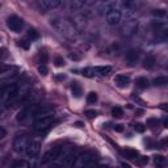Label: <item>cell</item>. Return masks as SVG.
Masks as SVG:
<instances>
[{
	"instance_id": "6da1fadb",
	"label": "cell",
	"mask_w": 168,
	"mask_h": 168,
	"mask_svg": "<svg viewBox=\"0 0 168 168\" xmlns=\"http://www.w3.org/2000/svg\"><path fill=\"white\" fill-rule=\"evenodd\" d=\"M51 25L55 28L62 36H65L66 38H70V39L75 38V30H74V28L67 21H65V20L55 18V20H53L51 21Z\"/></svg>"
},
{
	"instance_id": "7a4b0ae2",
	"label": "cell",
	"mask_w": 168,
	"mask_h": 168,
	"mask_svg": "<svg viewBox=\"0 0 168 168\" xmlns=\"http://www.w3.org/2000/svg\"><path fill=\"white\" fill-rule=\"evenodd\" d=\"M138 29V21L135 18H127L121 25V34L123 37H131Z\"/></svg>"
},
{
	"instance_id": "3957f363",
	"label": "cell",
	"mask_w": 168,
	"mask_h": 168,
	"mask_svg": "<svg viewBox=\"0 0 168 168\" xmlns=\"http://www.w3.org/2000/svg\"><path fill=\"white\" fill-rule=\"evenodd\" d=\"M53 122H54V117L51 114L42 116V117H38L36 120V122H34V127H36L37 131H45L53 125Z\"/></svg>"
},
{
	"instance_id": "277c9868",
	"label": "cell",
	"mask_w": 168,
	"mask_h": 168,
	"mask_svg": "<svg viewBox=\"0 0 168 168\" xmlns=\"http://www.w3.org/2000/svg\"><path fill=\"white\" fill-rule=\"evenodd\" d=\"M29 142H30V139H29L28 135H17L16 138H14L13 141V150L18 152V154H21V152H25L26 149H28V145Z\"/></svg>"
},
{
	"instance_id": "5b68a950",
	"label": "cell",
	"mask_w": 168,
	"mask_h": 168,
	"mask_svg": "<svg viewBox=\"0 0 168 168\" xmlns=\"http://www.w3.org/2000/svg\"><path fill=\"white\" fill-rule=\"evenodd\" d=\"M105 18H106V22L112 26H116L121 22V18H122V13L120 9L117 8H110L108 9V12L105 14Z\"/></svg>"
},
{
	"instance_id": "8992f818",
	"label": "cell",
	"mask_w": 168,
	"mask_h": 168,
	"mask_svg": "<svg viewBox=\"0 0 168 168\" xmlns=\"http://www.w3.org/2000/svg\"><path fill=\"white\" fill-rule=\"evenodd\" d=\"M7 25L12 32L18 33V32H21V29L24 26V21L17 16H11L7 20Z\"/></svg>"
},
{
	"instance_id": "52a82bcc",
	"label": "cell",
	"mask_w": 168,
	"mask_h": 168,
	"mask_svg": "<svg viewBox=\"0 0 168 168\" xmlns=\"http://www.w3.org/2000/svg\"><path fill=\"white\" fill-rule=\"evenodd\" d=\"M25 152L28 154L29 158H37L39 155V152H41V142L37 141V139L30 141Z\"/></svg>"
},
{
	"instance_id": "ba28073f",
	"label": "cell",
	"mask_w": 168,
	"mask_h": 168,
	"mask_svg": "<svg viewBox=\"0 0 168 168\" xmlns=\"http://www.w3.org/2000/svg\"><path fill=\"white\" fill-rule=\"evenodd\" d=\"M61 154H62V147L61 146H55V147H53V149H50L46 152L45 156H43V159H42V162L43 163L54 162V160H57L58 158H61Z\"/></svg>"
},
{
	"instance_id": "9c48e42d",
	"label": "cell",
	"mask_w": 168,
	"mask_h": 168,
	"mask_svg": "<svg viewBox=\"0 0 168 168\" xmlns=\"http://www.w3.org/2000/svg\"><path fill=\"white\" fill-rule=\"evenodd\" d=\"M78 162L80 166H93L96 163V158L91 152H86V154L78 156Z\"/></svg>"
},
{
	"instance_id": "30bf717a",
	"label": "cell",
	"mask_w": 168,
	"mask_h": 168,
	"mask_svg": "<svg viewBox=\"0 0 168 168\" xmlns=\"http://www.w3.org/2000/svg\"><path fill=\"white\" fill-rule=\"evenodd\" d=\"M17 91H18V88H17L16 84H11V86H8V87H6L3 90V97L6 98V100L13 98L14 96L17 95Z\"/></svg>"
},
{
	"instance_id": "8fae6325",
	"label": "cell",
	"mask_w": 168,
	"mask_h": 168,
	"mask_svg": "<svg viewBox=\"0 0 168 168\" xmlns=\"http://www.w3.org/2000/svg\"><path fill=\"white\" fill-rule=\"evenodd\" d=\"M114 84L120 88H126L130 84V78L126 75H117L114 78Z\"/></svg>"
},
{
	"instance_id": "7c38bea8",
	"label": "cell",
	"mask_w": 168,
	"mask_h": 168,
	"mask_svg": "<svg viewBox=\"0 0 168 168\" xmlns=\"http://www.w3.org/2000/svg\"><path fill=\"white\" fill-rule=\"evenodd\" d=\"M78 154L76 152H68V154L63 158V164L65 166H67V167H72L74 164H75L76 163V160H78Z\"/></svg>"
},
{
	"instance_id": "4fadbf2b",
	"label": "cell",
	"mask_w": 168,
	"mask_h": 168,
	"mask_svg": "<svg viewBox=\"0 0 168 168\" xmlns=\"http://www.w3.org/2000/svg\"><path fill=\"white\" fill-rule=\"evenodd\" d=\"M93 70H95V74L96 75H109L110 71H112V67L110 66H97V67H93Z\"/></svg>"
},
{
	"instance_id": "5bb4252c",
	"label": "cell",
	"mask_w": 168,
	"mask_h": 168,
	"mask_svg": "<svg viewBox=\"0 0 168 168\" xmlns=\"http://www.w3.org/2000/svg\"><path fill=\"white\" fill-rule=\"evenodd\" d=\"M42 4L47 9H54L61 6V0H42Z\"/></svg>"
},
{
	"instance_id": "9a60e30c",
	"label": "cell",
	"mask_w": 168,
	"mask_h": 168,
	"mask_svg": "<svg viewBox=\"0 0 168 168\" xmlns=\"http://www.w3.org/2000/svg\"><path fill=\"white\" fill-rule=\"evenodd\" d=\"M126 59L130 63H137V61L139 59V53H138L137 50H130L126 54Z\"/></svg>"
},
{
	"instance_id": "2e32d148",
	"label": "cell",
	"mask_w": 168,
	"mask_h": 168,
	"mask_svg": "<svg viewBox=\"0 0 168 168\" xmlns=\"http://www.w3.org/2000/svg\"><path fill=\"white\" fill-rule=\"evenodd\" d=\"M155 57L152 55H147L145 59H143V67L145 68H152L155 66Z\"/></svg>"
},
{
	"instance_id": "e0dca14e",
	"label": "cell",
	"mask_w": 168,
	"mask_h": 168,
	"mask_svg": "<svg viewBox=\"0 0 168 168\" xmlns=\"http://www.w3.org/2000/svg\"><path fill=\"white\" fill-rule=\"evenodd\" d=\"M122 154L125 158H127V159H137L138 156V151L134 150V149H125L122 151Z\"/></svg>"
},
{
	"instance_id": "ac0fdd59",
	"label": "cell",
	"mask_w": 168,
	"mask_h": 168,
	"mask_svg": "<svg viewBox=\"0 0 168 168\" xmlns=\"http://www.w3.org/2000/svg\"><path fill=\"white\" fill-rule=\"evenodd\" d=\"M71 91H72V95L75 97H80L82 96V87H80V84H79V83H72Z\"/></svg>"
},
{
	"instance_id": "d6986e66",
	"label": "cell",
	"mask_w": 168,
	"mask_h": 168,
	"mask_svg": "<svg viewBox=\"0 0 168 168\" xmlns=\"http://www.w3.org/2000/svg\"><path fill=\"white\" fill-rule=\"evenodd\" d=\"M84 4H86L84 0H72L70 7H71L72 11H78V9H82L84 7Z\"/></svg>"
},
{
	"instance_id": "ffe728a7",
	"label": "cell",
	"mask_w": 168,
	"mask_h": 168,
	"mask_svg": "<svg viewBox=\"0 0 168 168\" xmlns=\"http://www.w3.org/2000/svg\"><path fill=\"white\" fill-rule=\"evenodd\" d=\"M135 84H137V87H139V88H142V90H145V88L149 87V80H147V78H138Z\"/></svg>"
},
{
	"instance_id": "44dd1931",
	"label": "cell",
	"mask_w": 168,
	"mask_h": 168,
	"mask_svg": "<svg viewBox=\"0 0 168 168\" xmlns=\"http://www.w3.org/2000/svg\"><path fill=\"white\" fill-rule=\"evenodd\" d=\"M12 167H13V168H29V163H28L26 160L20 159V160L13 162V163H12Z\"/></svg>"
},
{
	"instance_id": "7402d4cb",
	"label": "cell",
	"mask_w": 168,
	"mask_h": 168,
	"mask_svg": "<svg viewBox=\"0 0 168 168\" xmlns=\"http://www.w3.org/2000/svg\"><path fill=\"white\" fill-rule=\"evenodd\" d=\"M154 86H159V87H162V86H166V84L168 83V79L166 78V76H159V78H155L154 79Z\"/></svg>"
},
{
	"instance_id": "603a6c76",
	"label": "cell",
	"mask_w": 168,
	"mask_h": 168,
	"mask_svg": "<svg viewBox=\"0 0 168 168\" xmlns=\"http://www.w3.org/2000/svg\"><path fill=\"white\" fill-rule=\"evenodd\" d=\"M30 108H25V109H22L21 112H20L18 113V116H17V120L18 121H22V120H25V118L29 116V114H30Z\"/></svg>"
},
{
	"instance_id": "cb8c5ba5",
	"label": "cell",
	"mask_w": 168,
	"mask_h": 168,
	"mask_svg": "<svg viewBox=\"0 0 168 168\" xmlns=\"http://www.w3.org/2000/svg\"><path fill=\"white\" fill-rule=\"evenodd\" d=\"M112 114L116 118H121V117L123 116V110L121 109L120 106H114V108L112 109Z\"/></svg>"
},
{
	"instance_id": "d4e9b609",
	"label": "cell",
	"mask_w": 168,
	"mask_h": 168,
	"mask_svg": "<svg viewBox=\"0 0 168 168\" xmlns=\"http://www.w3.org/2000/svg\"><path fill=\"white\" fill-rule=\"evenodd\" d=\"M87 101L90 102V104H95L97 101V95L95 92H91V93H88V96H87Z\"/></svg>"
},
{
	"instance_id": "484cf974",
	"label": "cell",
	"mask_w": 168,
	"mask_h": 168,
	"mask_svg": "<svg viewBox=\"0 0 168 168\" xmlns=\"http://www.w3.org/2000/svg\"><path fill=\"white\" fill-rule=\"evenodd\" d=\"M28 37L32 39H37L39 37V33L36 30V29H29L28 30Z\"/></svg>"
},
{
	"instance_id": "4316f807",
	"label": "cell",
	"mask_w": 168,
	"mask_h": 168,
	"mask_svg": "<svg viewBox=\"0 0 168 168\" xmlns=\"http://www.w3.org/2000/svg\"><path fill=\"white\" fill-rule=\"evenodd\" d=\"M152 14H154L155 17H166L167 12L164 9H154V11H152Z\"/></svg>"
},
{
	"instance_id": "83f0119b",
	"label": "cell",
	"mask_w": 168,
	"mask_h": 168,
	"mask_svg": "<svg viewBox=\"0 0 168 168\" xmlns=\"http://www.w3.org/2000/svg\"><path fill=\"white\" fill-rule=\"evenodd\" d=\"M155 164L156 166H164L166 164V158L162 155H156L155 156Z\"/></svg>"
},
{
	"instance_id": "f1b7e54d",
	"label": "cell",
	"mask_w": 168,
	"mask_h": 168,
	"mask_svg": "<svg viewBox=\"0 0 168 168\" xmlns=\"http://www.w3.org/2000/svg\"><path fill=\"white\" fill-rule=\"evenodd\" d=\"M147 163H149V158L147 156H141V158L137 156V164L138 166H145Z\"/></svg>"
},
{
	"instance_id": "f546056e",
	"label": "cell",
	"mask_w": 168,
	"mask_h": 168,
	"mask_svg": "<svg viewBox=\"0 0 168 168\" xmlns=\"http://www.w3.org/2000/svg\"><path fill=\"white\" fill-rule=\"evenodd\" d=\"M158 123H159V121H158V118H147V126L150 127H155L158 126Z\"/></svg>"
},
{
	"instance_id": "4dcf8cb0",
	"label": "cell",
	"mask_w": 168,
	"mask_h": 168,
	"mask_svg": "<svg viewBox=\"0 0 168 168\" xmlns=\"http://www.w3.org/2000/svg\"><path fill=\"white\" fill-rule=\"evenodd\" d=\"M54 62H55V66H57V67H62V66H65V59H63L62 57H57V58H55V61H54Z\"/></svg>"
},
{
	"instance_id": "1f68e13d",
	"label": "cell",
	"mask_w": 168,
	"mask_h": 168,
	"mask_svg": "<svg viewBox=\"0 0 168 168\" xmlns=\"http://www.w3.org/2000/svg\"><path fill=\"white\" fill-rule=\"evenodd\" d=\"M38 72L41 74V75H47V72H49V68L45 66V65H41L38 67Z\"/></svg>"
},
{
	"instance_id": "d6a6232c",
	"label": "cell",
	"mask_w": 168,
	"mask_h": 168,
	"mask_svg": "<svg viewBox=\"0 0 168 168\" xmlns=\"http://www.w3.org/2000/svg\"><path fill=\"white\" fill-rule=\"evenodd\" d=\"M134 129H135V131H138V133H143L146 130V127H145V125L143 123H135L134 125Z\"/></svg>"
},
{
	"instance_id": "836d02e7",
	"label": "cell",
	"mask_w": 168,
	"mask_h": 168,
	"mask_svg": "<svg viewBox=\"0 0 168 168\" xmlns=\"http://www.w3.org/2000/svg\"><path fill=\"white\" fill-rule=\"evenodd\" d=\"M166 25L163 22H158V21H154L152 22V28H154V30H159V29H162V28H164Z\"/></svg>"
},
{
	"instance_id": "e575fe53",
	"label": "cell",
	"mask_w": 168,
	"mask_h": 168,
	"mask_svg": "<svg viewBox=\"0 0 168 168\" xmlns=\"http://www.w3.org/2000/svg\"><path fill=\"white\" fill-rule=\"evenodd\" d=\"M18 46L22 47V49H25V50H28V49H29V43L22 39V41H18Z\"/></svg>"
},
{
	"instance_id": "d590c367",
	"label": "cell",
	"mask_w": 168,
	"mask_h": 168,
	"mask_svg": "<svg viewBox=\"0 0 168 168\" xmlns=\"http://www.w3.org/2000/svg\"><path fill=\"white\" fill-rule=\"evenodd\" d=\"M86 116H88L90 118H93L97 116V112L96 110H86Z\"/></svg>"
},
{
	"instance_id": "8d00e7d4",
	"label": "cell",
	"mask_w": 168,
	"mask_h": 168,
	"mask_svg": "<svg viewBox=\"0 0 168 168\" xmlns=\"http://www.w3.org/2000/svg\"><path fill=\"white\" fill-rule=\"evenodd\" d=\"M39 58H41V63H43V65H45L46 61H47V54H46V53H41Z\"/></svg>"
},
{
	"instance_id": "74e56055",
	"label": "cell",
	"mask_w": 168,
	"mask_h": 168,
	"mask_svg": "<svg viewBox=\"0 0 168 168\" xmlns=\"http://www.w3.org/2000/svg\"><path fill=\"white\" fill-rule=\"evenodd\" d=\"M113 129H114V131H117V133H121V131H123V126L118 123V125H114V126H113Z\"/></svg>"
},
{
	"instance_id": "f35d334b",
	"label": "cell",
	"mask_w": 168,
	"mask_h": 168,
	"mask_svg": "<svg viewBox=\"0 0 168 168\" xmlns=\"http://www.w3.org/2000/svg\"><path fill=\"white\" fill-rule=\"evenodd\" d=\"M6 135H7V131H6V129L0 126V139H3V138L6 137Z\"/></svg>"
},
{
	"instance_id": "ab89813d",
	"label": "cell",
	"mask_w": 168,
	"mask_h": 168,
	"mask_svg": "<svg viewBox=\"0 0 168 168\" xmlns=\"http://www.w3.org/2000/svg\"><path fill=\"white\" fill-rule=\"evenodd\" d=\"M84 2H86L87 6H93V4H95L97 0H84Z\"/></svg>"
},
{
	"instance_id": "60d3db41",
	"label": "cell",
	"mask_w": 168,
	"mask_h": 168,
	"mask_svg": "<svg viewBox=\"0 0 168 168\" xmlns=\"http://www.w3.org/2000/svg\"><path fill=\"white\" fill-rule=\"evenodd\" d=\"M75 126H76V127H82V126H83V122H80V121H78V122L75 123Z\"/></svg>"
},
{
	"instance_id": "b9f144b4",
	"label": "cell",
	"mask_w": 168,
	"mask_h": 168,
	"mask_svg": "<svg viewBox=\"0 0 168 168\" xmlns=\"http://www.w3.org/2000/svg\"><path fill=\"white\" fill-rule=\"evenodd\" d=\"M65 78H66L65 75H58V76H57V79H58V80H61V79H65Z\"/></svg>"
},
{
	"instance_id": "7bdbcfd3",
	"label": "cell",
	"mask_w": 168,
	"mask_h": 168,
	"mask_svg": "<svg viewBox=\"0 0 168 168\" xmlns=\"http://www.w3.org/2000/svg\"><path fill=\"white\" fill-rule=\"evenodd\" d=\"M101 3H108V2H110V0H100Z\"/></svg>"
},
{
	"instance_id": "ee69618b",
	"label": "cell",
	"mask_w": 168,
	"mask_h": 168,
	"mask_svg": "<svg viewBox=\"0 0 168 168\" xmlns=\"http://www.w3.org/2000/svg\"><path fill=\"white\" fill-rule=\"evenodd\" d=\"M2 112H3V106H2V104H0V114H2Z\"/></svg>"
},
{
	"instance_id": "f6af8a7d",
	"label": "cell",
	"mask_w": 168,
	"mask_h": 168,
	"mask_svg": "<svg viewBox=\"0 0 168 168\" xmlns=\"http://www.w3.org/2000/svg\"><path fill=\"white\" fill-rule=\"evenodd\" d=\"M129 2H134V0H129Z\"/></svg>"
}]
</instances>
